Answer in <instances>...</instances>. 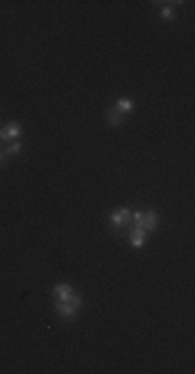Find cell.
Segmentation results:
<instances>
[{"instance_id": "1", "label": "cell", "mask_w": 195, "mask_h": 374, "mask_svg": "<svg viewBox=\"0 0 195 374\" xmlns=\"http://www.w3.org/2000/svg\"><path fill=\"white\" fill-rule=\"evenodd\" d=\"M131 218H133V212L129 208H119V210H114V212H110L108 216V225L112 229H125V227H131Z\"/></svg>"}, {"instance_id": "2", "label": "cell", "mask_w": 195, "mask_h": 374, "mask_svg": "<svg viewBox=\"0 0 195 374\" xmlns=\"http://www.w3.org/2000/svg\"><path fill=\"white\" fill-rule=\"evenodd\" d=\"M23 135V127L19 123H6L2 129H0V142H19V137Z\"/></svg>"}, {"instance_id": "3", "label": "cell", "mask_w": 195, "mask_h": 374, "mask_svg": "<svg viewBox=\"0 0 195 374\" xmlns=\"http://www.w3.org/2000/svg\"><path fill=\"white\" fill-rule=\"evenodd\" d=\"M54 310L63 320H75L77 314L81 312L79 308H75L71 301H54Z\"/></svg>"}, {"instance_id": "4", "label": "cell", "mask_w": 195, "mask_h": 374, "mask_svg": "<svg viewBox=\"0 0 195 374\" xmlns=\"http://www.w3.org/2000/svg\"><path fill=\"white\" fill-rule=\"evenodd\" d=\"M75 295V291L73 287L68 285V283H56L52 287V297L54 301H71V297Z\"/></svg>"}, {"instance_id": "5", "label": "cell", "mask_w": 195, "mask_h": 374, "mask_svg": "<svg viewBox=\"0 0 195 374\" xmlns=\"http://www.w3.org/2000/svg\"><path fill=\"white\" fill-rule=\"evenodd\" d=\"M147 235H150V233H147L145 229L133 227L129 231V245H131V248H143L145 241H147Z\"/></svg>"}, {"instance_id": "6", "label": "cell", "mask_w": 195, "mask_h": 374, "mask_svg": "<svg viewBox=\"0 0 195 374\" xmlns=\"http://www.w3.org/2000/svg\"><path fill=\"white\" fill-rule=\"evenodd\" d=\"M160 225V216L156 210H147V212H143V218H141V229H145L147 233H154Z\"/></svg>"}, {"instance_id": "7", "label": "cell", "mask_w": 195, "mask_h": 374, "mask_svg": "<svg viewBox=\"0 0 195 374\" xmlns=\"http://www.w3.org/2000/svg\"><path fill=\"white\" fill-rule=\"evenodd\" d=\"M114 108H117L121 114H131V112H135V102L131 100V98H119L117 102H114Z\"/></svg>"}, {"instance_id": "8", "label": "cell", "mask_w": 195, "mask_h": 374, "mask_svg": "<svg viewBox=\"0 0 195 374\" xmlns=\"http://www.w3.org/2000/svg\"><path fill=\"white\" fill-rule=\"evenodd\" d=\"M106 119H108V125L110 127H121L123 123H125V119H127V116L125 114H121L117 108H108V114H106Z\"/></svg>"}, {"instance_id": "9", "label": "cell", "mask_w": 195, "mask_h": 374, "mask_svg": "<svg viewBox=\"0 0 195 374\" xmlns=\"http://www.w3.org/2000/svg\"><path fill=\"white\" fill-rule=\"evenodd\" d=\"M21 150H23L21 142H10V144L6 146V150H4V154H6L8 158H13V156H19V154H21Z\"/></svg>"}, {"instance_id": "10", "label": "cell", "mask_w": 195, "mask_h": 374, "mask_svg": "<svg viewBox=\"0 0 195 374\" xmlns=\"http://www.w3.org/2000/svg\"><path fill=\"white\" fill-rule=\"evenodd\" d=\"M160 17H162L166 23H170V21H173L175 19V8L173 6H170V4H166V6H162V8H160Z\"/></svg>"}, {"instance_id": "11", "label": "cell", "mask_w": 195, "mask_h": 374, "mask_svg": "<svg viewBox=\"0 0 195 374\" xmlns=\"http://www.w3.org/2000/svg\"><path fill=\"white\" fill-rule=\"evenodd\" d=\"M6 160H8V156L4 154V150H0V167H4V165H6Z\"/></svg>"}]
</instances>
